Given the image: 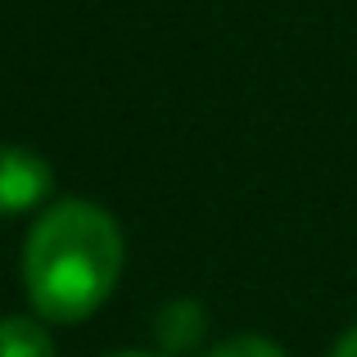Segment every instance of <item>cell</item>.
<instances>
[{
	"instance_id": "cell-5",
	"label": "cell",
	"mask_w": 357,
	"mask_h": 357,
	"mask_svg": "<svg viewBox=\"0 0 357 357\" xmlns=\"http://www.w3.org/2000/svg\"><path fill=\"white\" fill-rule=\"evenodd\" d=\"M204 357H285V349L267 335H231V340L213 344Z\"/></svg>"
},
{
	"instance_id": "cell-7",
	"label": "cell",
	"mask_w": 357,
	"mask_h": 357,
	"mask_svg": "<svg viewBox=\"0 0 357 357\" xmlns=\"http://www.w3.org/2000/svg\"><path fill=\"white\" fill-rule=\"evenodd\" d=\"M109 357H163V353H109Z\"/></svg>"
},
{
	"instance_id": "cell-3",
	"label": "cell",
	"mask_w": 357,
	"mask_h": 357,
	"mask_svg": "<svg viewBox=\"0 0 357 357\" xmlns=\"http://www.w3.org/2000/svg\"><path fill=\"white\" fill-rule=\"evenodd\" d=\"M204 335H208V317L195 298H172V303L158 307V321H154V340L163 357H185V353H199L204 349Z\"/></svg>"
},
{
	"instance_id": "cell-1",
	"label": "cell",
	"mask_w": 357,
	"mask_h": 357,
	"mask_svg": "<svg viewBox=\"0 0 357 357\" xmlns=\"http://www.w3.org/2000/svg\"><path fill=\"white\" fill-rule=\"evenodd\" d=\"M122 227L91 199H63L32 222L23 244V289L45 321H86L122 276Z\"/></svg>"
},
{
	"instance_id": "cell-2",
	"label": "cell",
	"mask_w": 357,
	"mask_h": 357,
	"mask_svg": "<svg viewBox=\"0 0 357 357\" xmlns=\"http://www.w3.org/2000/svg\"><path fill=\"white\" fill-rule=\"evenodd\" d=\"M54 172L41 154L23 145H0V218L32 213L36 204L50 199Z\"/></svg>"
},
{
	"instance_id": "cell-6",
	"label": "cell",
	"mask_w": 357,
	"mask_h": 357,
	"mask_svg": "<svg viewBox=\"0 0 357 357\" xmlns=\"http://www.w3.org/2000/svg\"><path fill=\"white\" fill-rule=\"evenodd\" d=\"M331 357H357V326L340 335V344H335V353H331Z\"/></svg>"
},
{
	"instance_id": "cell-4",
	"label": "cell",
	"mask_w": 357,
	"mask_h": 357,
	"mask_svg": "<svg viewBox=\"0 0 357 357\" xmlns=\"http://www.w3.org/2000/svg\"><path fill=\"white\" fill-rule=\"evenodd\" d=\"M0 357H54V340L36 317H0Z\"/></svg>"
}]
</instances>
